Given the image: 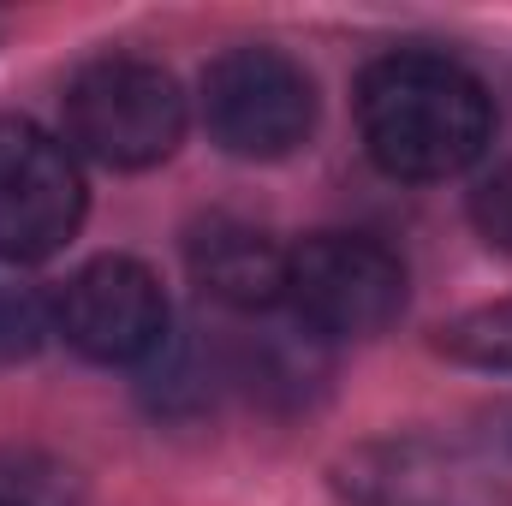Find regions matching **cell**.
<instances>
[{"label": "cell", "instance_id": "cell-1", "mask_svg": "<svg viewBox=\"0 0 512 506\" xmlns=\"http://www.w3.org/2000/svg\"><path fill=\"white\" fill-rule=\"evenodd\" d=\"M358 131L387 179L429 185L483 161L495 137V102L459 60L399 48L370 60L358 78Z\"/></svg>", "mask_w": 512, "mask_h": 506}, {"label": "cell", "instance_id": "cell-2", "mask_svg": "<svg viewBox=\"0 0 512 506\" xmlns=\"http://www.w3.org/2000/svg\"><path fill=\"white\" fill-rule=\"evenodd\" d=\"M185 137V96L149 60H96L66 90V149L102 167H155Z\"/></svg>", "mask_w": 512, "mask_h": 506}, {"label": "cell", "instance_id": "cell-3", "mask_svg": "<svg viewBox=\"0 0 512 506\" xmlns=\"http://www.w3.org/2000/svg\"><path fill=\"white\" fill-rule=\"evenodd\" d=\"M286 304L322 340H370L405 310V262L370 233H310L286 251Z\"/></svg>", "mask_w": 512, "mask_h": 506}, {"label": "cell", "instance_id": "cell-4", "mask_svg": "<svg viewBox=\"0 0 512 506\" xmlns=\"http://www.w3.org/2000/svg\"><path fill=\"white\" fill-rule=\"evenodd\" d=\"M203 126L239 161H286L316 131V84L280 48H227L203 72Z\"/></svg>", "mask_w": 512, "mask_h": 506}, {"label": "cell", "instance_id": "cell-5", "mask_svg": "<svg viewBox=\"0 0 512 506\" xmlns=\"http://www.w3.org/2000/svg\"><path fill=\"white\" fill-rule=\"evenodd\" d=\"M84 221L78 155L30 120H0V262H42Z\"/></svg>", "mask_w": 512, "mask_h": 506}, {"label": "cell", "instance_id": "cell-6", "mask_svg": "<svg viewBox=\"0 0 512 506\" xmlns=\"http://www.w3.org/2000/svg\"><path fill=\"white\" fill-rule=\"evenodd\" d=\"M54 328L90 364H143L167 346V292L137 256H96L60 286Z\"/></svg>", "mask_w": 512, "mask_h": 506}, {"label": "cell", "instance_id": "cell-7", "mask_svg": "<svg viewBox=\"0 0 512 506\" xmlns=\"http://www.w3.org/2000/svg\"><path fill=\"white\" fill-rule=\"evenodd\" d=\"M358 506H489V483L435 441H376L340 465Z\"/></svg>", "mask_w": 512, "mask_h": 506}, {"label": "cell", "instance_id": "cell-8", "mask_svg": "<svg viewBox=\"0 0 512 506\" xmlns=\"http://www.w3.org/2000/svg\"><path fill=\"white\" fill-rule=\"evenodd\" d=\"M191 280L227 310H274L286 298V251L233 215H209L191 233Z\"/></svg>", "mask_w": 512, "mask_h": 506}, {"label": "cell", "instance_id": "cell-9", "mask_svg": "<svg viewBox=\"0 0 512 506\" xmlns=\"http://www.w3.org/2000/svg\"><path fill=\"white\" fill-rule=\"evenodd\" d=\"M322 376H328V364H322V334H310L298 316H292V328H262L251 346H245V381H251L262 399L298 405Z\"/></svg>", "mask_w": 512, "mask_h": 506}, {"label": "cell", "instance_id": "cell-10", "mask_svg": "<svg viewBox=\"0 0 512 506\" xmlns=\"http://www.w3.org/2000/svg\"><path fill=\"white\" fill-rule=\"evenodd\" d=\"M435 352L453 364H471V370H512V298L453 316L435 334Z\"/></svg>", "mask_w": 512, "mask_h": 506}, {"label": "cell", "instance_id": "cell-11", "mask_svg": "<svg viewBox=\"0 0 512 506\" xmlns=\"http://www.w3.org/2000/svg\"><path fill=\"white\" fill-rule=\"evenodd\" d=\"M48 328H54V310L42 304V292L0 262V364L36 358L42 340H48Z\"/></svg>", "mask_w": 512, "mask_h": 506}, {"label": "cell", "instance_id": "cell-12", "mask_svg": "<svg viewBox=\"0 0 512 506\" xmlns=\"http://www.w3.org/2000/svg\"><path fill=\"white\" fill-rule=\"evenodd\" d=\"M471 221L495 251H512V161L471 191Z\"/></svg>", "mask_w": 512, "mask_h": 506}, {"label": "cell", "instance_id": "cell-13", "mask_svg": "<svg viewBox=\"0 0 512 506\" xmlns=\"http://www.w3.org/2000/svg\"><path fill=\"white\" fill-rule=\"evenodd\" d=\"M0 506H12V501H0Z\"/></svg>", "mask_w": 512, "mask_h": 506}]
</instances>
